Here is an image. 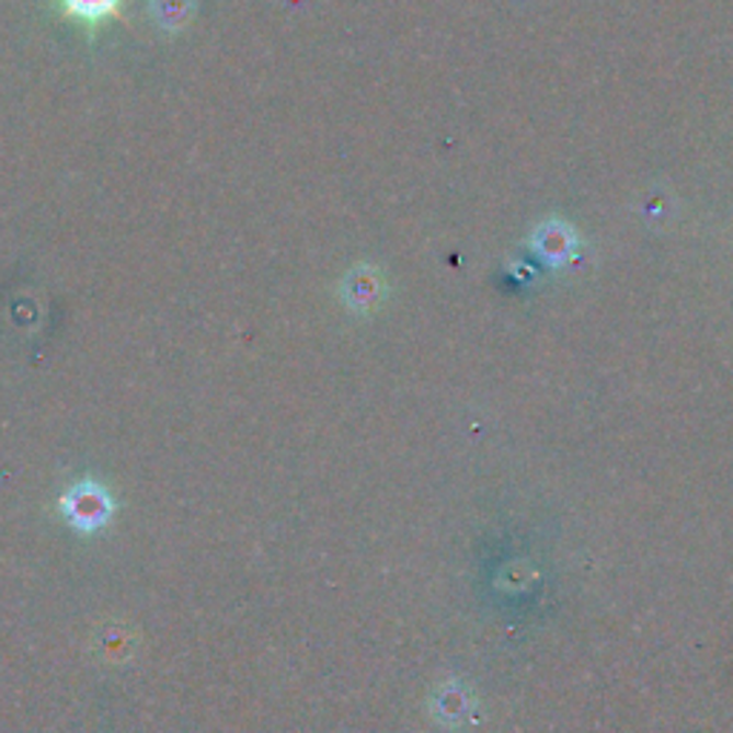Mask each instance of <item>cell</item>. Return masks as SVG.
Wrapping results in <instances>:
<instances>
[{"mask_svg": "<svg viewBox=\"0 0 733 733\" xmlns=\"http://www.w3.org/2000/svg\"><path fill=\"white\" fill-rule=\"evenodd\" d=\"M341 296H344L347 307H353L358 312H367L385 296V282H381V275L376 270L362 264V267L347 273V278L341 284Z\"/></svg>", "mask_w": 733, "mask_h": 733, "instance_id": "obj_1", "label": "cell"}, {"mask_svg": "<svg viewBox=\"0 0 733 733\" xmlns=\"http://www.w3.org/2000/svg\"><path fill=\"white\" fill-rule=\"evenodd\" d=\"M67 507L75 513H83L81 522H98L104 519L106 513V496L104 490L92 488V484H81L72 496L67 499Z\"/></svg>", "mask_w": 733, "mask_h": 733, "instance_id": "obj_2", "label": "cell"}, {"mask_svg": "<svg viewBox=\"0 0 733 733\" xmlns=\"http://www.w3.org/2000/svg\"><path fill=\"white\" fill-rule=\"evenodd\" d=\"M195 12V0H152V18L163 30H181Z\"/></svg>", "mask_w": 733, "mask_h": 733, "instance_id": "obj_3", "label": "cell"}, {"mask_svg": "<svg viewBox=\"0 0 733 733\" xmlns=\"http://www.w3.org/2000/svg\"><path fill=\"white\" fill-rule=\"evenodd\" d=\"M72 15L83 18V21H101L104 15L115 12L121 0H64Z\"/></svg>", "mask_w": 733, "mask_h": 733, "instance_id": "obj_4", "label": "cell"}]
</instances>
